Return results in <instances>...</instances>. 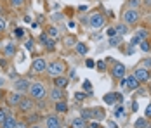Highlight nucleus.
Returning a JSON list of instances; mask_svg holds the SVG:
<instances>
[{"label":"nucleus","mask_w":151,"mask_h":128,"mask_svg":"<svg viewBox=\"0 0 151 128\" xmlns=\"http://www.w3.org/2000/svg\"><path fill=\"white\" fill-rule=\"evenodd\" d=\"M134 76L137 78V82H139V83H146V82H148V80L151 78L150 71H148L146 68H142V66H137V68H136V71H134Z\"/></svg>","instance_id":"0eeeda50"},{"label":"nucleus","mask_w":151,"mask_h":128,"mask_svg":"<svg viewBox=\"0 0 151 128\" xmlns=\"http://www.w3.org/2000/svg\"><path fill=\"white\" fill-rule=\"evenodd\" d=\"M146 128H151V125H148V127H146Z\"/></svg>","instance_id":"864d4df0"},{"label":"nucleus","mask_w":151,"mask_h":128,"mask_svg":"<svg viewBox=\"0 0 151 128\" xmlns=\"http://www.w3.org/2000/svg\"><path fill=\"white\" fill-rule=\"evenodd\" d=\"M111 76L116 78V80H122L123 76H127V69H125V66L120 64V62H116V64L111 68Z\"/></svg>","instance_id":"1a4fd4ad"},{"label":"nucleus","mask_w":151,"mask_h":128,"mask_svg":"<svg viewBox=\"0 0 151 128\" xmlns=\"http://www.w3.org/2000/svg\"><path fill=\"white\" fill-rule=\"evenodd\" d=\"M150 74H151V73H150Z\"/></svg>","instance_id":"13d9d810"},{"label":"nucleus","mask_w":151,"mask_h":128,"mask_svg":"<svg viewBox=\"0 0 151 128\" xmlns=\"http://www.w3.org/2000/svg\"><path fill=\"white\" fill-rule=\"evenodd\" d=\"M139 82H137V78L134 74H130V76H123L120 80V87L123 90H137L139 88Z\"/></svg>","instance_id":"7ed1b4c3"},{"label":"nucleus","mask_w":151,"mask_h":128,"mask_svg":"<svg viewBox=\"0 0 151 128\" xmlns=\"http://www.w3.org/2000/svg\"><path fill=\"white\" fill-rule=\"evenodd\" d=\"M137 109H139V104L134 100V102H132V111H137Z\"/></svg>","instance_id":"de8ad7c7"},{"label":"nucleus","mask_w":151,"mask_h":128,"mask_svg":"<svg viewBox=\"0 0 151 128\" xmlns=\"http://www.w3.org/2000/svg\"><path fill=\"white\" fill-rule=\"evenodd\" d=\"M47 62L44 57H37L33 62H31V71L33 73H44V71H47Z\"/></svg>","instance_id":"423d86ee"},{"label":"nucleus","mask_w":151,"mask_h":128,"mask_svg":"<svg viewBox=\"0 0 151 128\" xmlns=\"http://www.w3.org/2000/svg\"><path fill=\"white\" fill-rule=\"evenodd\" d=\"M30 97L33 100H42L47 97V88L44 83H40V82H33L30 85Z\"/></svg>","instance_id":"f257e3e1"},{"label":"nucleus","mask_w":151,"mask_h":128,"mask_svg":"<svg viewBox=\"0 0 151 128\" xmlns=\"http://www.w3.org/2000/svg\"><path fill=\"white\" fill-rule=\"evenodd\" d=\"M45 125L47 128H56V127H61V121H59V118L58 116H47V119H45Z\"/></svg>","instance_id":"dca6fc26"},{"label":"nucleus","mask_w":151,"mask_h":128,"mask_svg":"<svg viewBox=\"0 0 151 128\" xmlns=\"http://www.w3.org/2000/svg\"><path fill=\"white\" fill-rule=\"evenodd\" d=\"M56 128H61V127H56Z\"/></svg>","instance_id":"6e6d98bb"},{"label":"nucleus","mask_w":151,"mask_h":128,"mask_svg":"<svg viewBox=\"0 0 151 128\" xmlns=\"http://www.w3.org/2000/svg\"><path fill=\"white\" fill-rule=\"evenodd\" d=\"M83 90L87 92V94H92V85L89 80H83Z\"/></svg>","instance_id":"473e14b6"},{"label":"nucleus","mask_w":151,"mask_h":128,"mask_svg":"<svg viewBox=\"0 0 151 128\" xmlns=\"http://www.w3.org/2000/svg\"><path fill=\"white\" fill-rule=\"evenodd\" d=\"M30 85H31V82H28L26 78H17L14 82V90L16 92H28L30 90Z\"/></svg>","instance_id":"6e6552de"},{"label":"nucleus","mask_w":151,"mask_h":128,"mask_svg":"<svg viewBox=\"0 0 151 128\" xmlns=\"http://www.w3.org/2000/svg\"><path fill=\"white\" fill-rule=\"evenodd\" d=\"M103 99H104L106 104L113 106L115 102H122V100H123V97H122V94H115V92H111V94H106Z\"/></svg>","instance_id":"f8f14e48"},{"label":"nucleus","mask_w":151,"mask_h":128,"mask_svg":"<svg viewBox=\"0 0 151 128\" xmlns=\"http://www.w3.org/2000/svg\"><path fill=\"white\" fill-rule=\"evenodd\" d=\"M24 49H26V50H31V49H33V42H31V40H28V42L24 43Z\"/></svg>","instance_id":"c03bdc74"},{"label":"nucleus","mask_w":151,"mask_h":128,"mask_svg":"<svg viewBox=\"0 0 151 128\" xmlns=\"http://www.w3.org/2000/svg\"><path fill=\"white\" fill-rule=\"evenodd\" d=\"M80 118H83L85 121H87V119H92V109H89V107H87V109H82Z\"/></svg>","instance_id":"bb28decb"},{"label":"nucleus","mask_w":151,"mask_h":128,"mask_svg":"<svg viewBox=\"0 0 151 128\" xmlns=\"http://www.w3.org/2000/svg\"><path fill=\"white\" fill-rule=\"evenodd\" d=\"M64 45H66V47H75L76 45V38L75 36H68V38L64 40Z\"/></svg>","instance_id":"c85d7f7f"},{"label":"nucleus","mask_w":151,"mask_h":128,"mask_svg":"<svg viewBox=\"0 0 151 128\" xmlns=\"http://www.w3.org/2000/svg\"><path fill=\"white\" fill-rule=\"evenodd\" d=\"M4 52H5V56H7V57H12L16 54V45H14V43H7V45H5V49H4Z\"/></svg>","instance_id":"4be33fe9"},{"label":"nucleus","mask_w":151,"mask_h":128,"mask_svg":"<svg viewBox=\"0 0 151 128\" xmlns=\"http://www.w3.org/2000/svg\"><path fill=\"white\" fill-rule=\"evenodd\" d=\"M87 127V121L83 119V118H73L71 119V125H70V128H85Z\"/></svg>","instance_id":"a211bd4d"},{"label":"nucleus","mask_w":151,"mask_h":128,"mask_svg":"<svg viewBox=\"0 0 151 128\" xmlns=\"http://www.w3.org/2000/svg\"><path fill=\"white\" fill-rule=\"evenodd\" d=\"M52 19H54V21H63V14H59V12H54V14H52Z\"/></svg>","instance_id":"79ce46f5"},{"label":"nucleus","mask_w":151,"mask_h":128,"mask_svg":"<svg viewBox=\"0 0 151 128\" xmlns=\"http://www.w3.org/2000/svg\"><path fill=\"white\" fill-rule=\"evenodd\" d=\"M49 97H50V100H54V102H59V100H63V97H64V94H63V88L54 87V88L49 92Z\"/></svg>","instance_id":"ddd939ff"},{"label":"nucleus","mask_w":151,"mask_h":128,"mask_svg":"<svg viewBox=\"0 0 151 128\" xmlns=\"http://www.w3.org/2000/svg\"><path fill=\"white\" fill-rule=\"evenodd\" d=\"M141 7V0H129V9H139Z\"/></svg>","instance_id":"c756f323"},{"label":"nucleus","mask_w":151,"mask_h":128,"mask_svg":"<svg viewBox=\"0 0 151 128\" xmlns=\"http://www.w3.org/2000/svg\"><path fill=\"white\" fill-rule=\"evenodd\" d=\"M104 23H106V19H104V16L101 14V12H92L91 16H89V26H91L92 29H99V28H103L104 26Z\"/></svg>","instance_id":"f03ea898"},{"label":"nucleus","mask_w":151,"mask_h":128,"mask_svg":"<svg viewBox=\"0 0 151 128\" xmlns=\"http://www.w3.org/2000/svg\"><path fill=\"white\" fill-rule=\"evenodd\" d=\"M47 35H49L50 38H58V36H59V28H58V26H54V24H52V26H49V28H47Z\"/></svg>","instance_id":"412c9836"},{"label":"nucleus","mask_w":151,"mask_h":128,"mask_svg":"<svg viewBox=\"0 0 151 128\" xmlns=\"http://www.w3.org/2000/svg\"><path fill=\"white\" fill-rule=\"evenodd\" d=\"M44 47H45V49L49 50V52L56 50V38H49V40H47V43L44 45Z\"/></svg>","instance_id":"a878e982"},{"label":"nucleus","mask_w":151,"mask_h":128,"mask_svg":"<svg viewBox=\"0 0 151 128\" xmlns=\"http://www.w3.org/2000/svg\"><path fill=\"white\" fill-rule=\"evenodd\" d=\"M4 82H5V80H4V78H0V87L4 85Z\"/></svg>","instance_id":"3c124183"},{"label":"nucleus","mask_w":151,"mask_h":128,"mask_svg":"<svg viewBox=\"0 0 151 128\" xmlns=\"http://www.w3.org/2000/svg\"><path fill=\"white\" fill-rule=\"evenodd\" d=\"M85 64H87V68H94V66H96V62H94L92 59H87V61H85Z\"/></svg>","instance_id":"a18cd8bd"},{"label":"nucleus","mask_w":151,"mask_h":128,"mask_svg":"<svg viewBox=\"0 0 151 128\" xmlns=\"http://www.w3.org/2000/svg\"><path fill=\"white\" fill-rule=\"evenodd\" d=\"M17 107H19V111H21V113H30L31 109L35 107V104H33V99H31V97H23Z\"/></svg>","instance_id":"9d476101"},{"label":"nucleus","mask_w":151,"mask_h":128,"mask_svg":"<svg viewBox=\"0 0 151 128\" xmlns=\"http://www.w3.org/2000/svg\"><path fill=\"white\" fill-rule=\"evenodd\" d=\"M150 90H151V85H150Z\"/></svg>","instance_id":"5fc2aeb1"},{"label":"nucleus","mask_w":151,"mask_h":128,"mask_svg":"<svg viewBox=\"0 0 151 128\" xmlns=\"http://www.w3.org/2000/svg\"><path fill=\"white\" fill-rule=\"evenodd\" d=\"M115 116H116V118H125V113H123V107H122V106H116Z\"/></svg>","instance_id":"7c9ffc66"},{"label":"nucleus","mask_w":151,"mask_h":128,"mask_svg":"<svg viewBox=\"0 0 151 128\" xmlns=\"http://www.w3.org/2000/svg\"><path fill=\"white\" fill-rule=\"evenodd\" d=\"M106 35H108L109 38H111V36H116V29H115V28H109L108 31H106Z\"/></svg>","instance_id":"ea45409f"},{"label":"nucleus","mask_w":151,"mask_h":128,"mask_svg":"<svg viewBox=\"0 0 151 128\" xmlns=\"http://www.w3.org/2000/svg\"><path fill=\"white\" fill-rule=\"evenodd\" d=\"M9 4L12 7H21V5H24V0H9Z\"/></svg>","instance_id":"c9c22d12"},{"label":"nucleus","mask_w":151,"mask_h":128,"mask_svg":"<svg viewBox=\"0 0 151 128\" xmlns=\"http://www.w3.org/2000/svg\"><path fill=\"white\" fill-rule=\"evenodd\" d=\"M106 118V113L103 107H96V109H92V119H97V121H103Z\"/></svg>","instance_id":"f3484780"},{"label":"nucleus","mask_w":151,"mask_h":128,"mask_svg":"<svg viewBox=\"0 0 151 128\" xmlns=\"http://www.w3.org/2000/svg\"><path fill=\"white\" fill-rule=\"evenodd\" d=\"M5 28H7V21H5L4 17H0V33H2Z\"/></svg>","instance_id":"58836bf2"},{"label":"nucleus","mask_w":151,"mask_h":128,"mask_svg":"<svg viewBox=\"0 0 151 128\" xmlns=\"http://www.w3.org/2000/svg\"><path fill=\"white\" fill-rule=\"evenodd\" d=\"M56 111H58V113H66V111H68V106H66V102H63V100L56 102Z\"/></svg>","instance_id":"393cba45"},{"label":"nucleus","mask_w":151,"mask_h":128,"mask_svg":"<svg viewBox=\"0 0 151 128\" xmlns=\"http://www.w3.org/2000/svg\"><path fill=\"white\" fill-rule=\"evenodd\" d=\"M136 36H139L141 40H146V36H148V31H146V29H139V31L136 33Z\"/></svg>","instance_id":"f704fd0d"},{"label":"nucleus","mask_w":151,"mask_h":128,"mask_svg":"<svg viewBox=\"0 0 151 128\" xmlns=\"http://www.w3.org/2000/svg\"><path fill=\"white\" fill-rule=\"evenodd\" d=\"M70 85V78H66V76H56L54 78V87H58V88H66V87Z\"/></svg>","instance_id":"2eb2a0df"},{"label":"nucleus","mask_w":151,"mask_h":128,"mask_svg":"<svg viewBox=\"0 0 151 128\" xmlns=\"http://www.w3.org/2000/svg\"><path fill=\"white\" fill-rule=\"evenodd\" d=\"M16 123H17V119L14 118V114L9 113L7 116H5V119H4L0 125H2V128H16Z\"/></svg>","instance_id":"4468645a"},{"label":"nucleus","mask_w":151,"mask_h":128,"mask_svg":"<svg viewBox=\"0 0 151 128\" xmlns=\"http://www.w3.org/2000/svg\"><path fill=\"white\" fill-rule=\"evenodd\" d=\"M30 128H42L40 125H33V127H30Z\"/></svg>","instance_id":"603ef678"},{"label":"nucleus","mask_w":151,"mask_h":128,"mask_svg":"<svg viewBox=\"0 0 151 128\" xmlns=\"http://www.w3.org/2000/svg\"><path fill=\"white\" fill-rule=\"evenodd\" d=\"M139 49H141L142 52H150V50H151L150 40H141V42H139Z\"/></svg>","instance_id":"b1692460"},{"label":"nucleus","mask_w":151,"mask_h":128,"mask_svg":"<svg viewBox=\"0 0 151 128\" xmlns=\"http://www.w3.org/2000/svg\"><path fill=\"white\" fill-rule=\"evenodd\" d=\"M148 125H150V123H148V118H144V116H142V118H137V119H136L134 128H146Z\"/></svg>","instance_id":"aec40b11"},{"label":"nucleus","mask_w":151,"mask_h":128,"mask_svg":"<svg viewBox=\"0 0 151 128\" xmlns=\"http://www.w3.org/2000/svg\"><path fill=\"white\" fill-rule=\"evenodd\" d=\"M75 49H76V54H78V56H85V54L89 52V47H87L85 43H82V42H76Z\"/></svg>","instance_id":"6ab92c4d"},{"label":"nucleus","mask_w":151,"mask_h":128,"mask_svg":"<svg viewBox=\"0 0 151 128\" xmlns=\"http://www.w3.org/2000/svg\"><path fill=\"white\" fill-rule=\"evenodd\" d=\"M23 99V95H21V92H11L9 95H7V104L9 106H19V102Z\"/></svg>","instance_id":"9b49d317"},{"label":"nucleus","mask_w":151,"mask_h":128,"mask_svg":"<svg viewBox=\"0 0 151 128\" xmlns=\"http://www.w3.org/2000/svg\"><path fill=\"white\" fill-rule=\"evenodd\" d=\"M23 33H24V31H23L21 28H17V29H16V36H17V38H21V36H23Z\"/></svg>","instance_id":"49530a36"},{"label":"nucleus","mask_w":151,"mask_h":128,"mask_svg":"<svg viewBox=\"0 0 151 128\" xmlns=\"http://www.w3.org/2000/svg\"><path fill=\"white\" fill-rule=\"evenodd\" d=\"M139 17H141L139 9H127V11L123 12V23H125V24H134V23L139 21Z\"/></svg>","instance_id":"39448f33"},{"label":"nucleus","mask_w":151,"mask_h":128,"mask_svg":"<svg viewBox=\"0 0 151 128\" xmlns=\"http://www.w3.org/2000/svg\"><path fill=\"white\" fill-rule=\"evenodd\" d=\"M7 114H9V111H7L5 107H0V123L5 119V116H7Z\"/></svg>","instance_id":"4c0bfd02"},{"label":"nucleus","mask_w":151,"mask_h":128,"mask_svg":"<svg viewBox=\"0 0 151 128\" xmlns=\"http://www.w3.org/2000/svg\"><path fill=\"white\" fill-rule=\"evenodd\" d=\"M16 128H28V125H26V121H17Z\"/></svg>","instance_id":"37998d69"},{"label":"nucleus","mask_w":151,"mask_h":128,"mask_svg":"<svg viewBox=\"0 0 151 128\" xmlns=\"http://www.w3.org/2000/svg\"><path fill=\"white\" fill-rule=\"evenodd\" d=\"M96 68H97L99 71H106V61H97V62H96Z\"/></svg>","instance_id":"72a5a7b5"},{"label":"nucleus","mask_w":151,"mask_h":128,"mask_svg":"<svg viewBox=\"0 0 151 128\" xmlns=\"http://www.w3.org/2000/svg\"><path fill=\"white\" fill-rule=\"evenodd\" d=\"M108 128H118V127H116V123H109V127Z\"/></svg>","instance_id":"8fccbe9b"},{"label":"nucleus","mask_w":151,"mask_h":128,"mask_svg":"<svg viewBox=\"0 0 151 128\" xmlns=\"http://www.w3.org/2000/svg\"><path fill=\"white\" fill-rule=\"evenodd\" d=\"M63 73H64V64L61 61H54V62L47 64V74L49 76L56 78V76H61Z\"/></svg>","instance_id":"20e7f679"},{"label":"nucleus","mask_w":151,"mask_h":128,"mask_svg":"<svg viewBox=\"0 0 151 128\" xmlns=\"http://www.w3.org/2000/svg\"><path fill=\"white\" fill-rule=\"evenodd\" d=\"M115 29H116V35H120V36H123V35L129 33V28H127L125 23H122V24H118V26H115Z\"/></svg>","instance_id":"5701e85b"},{"label":"nucleus","mask_w":151,"mask_h":128,"mask_svg":"<svg viewBox=\"0 0 151 128\" xmlns=\"http://www.w3.org/2000/svg\"><path fill=\"white\" fill-rule=\"evenodd\" d=\"M75 99L78 100V102H82L83 99H87V92H76V94H75Z\"/></svg>","instance_id":"2f4dec72"},{"label":"nucleus","mask_w":151,"mask_h":128,"mask_svg":"<svg viewBox=\"0 0 151 128\" xmlns=\"http://www.w3.org/2000/svg\"><path fill=\"white\" fill-rule=\"evenodd\" d=\"M78 11H80V12H83V11H87V7H85V5H80V7H78Z\"/></svg>","instance_id":"09e8293b"},{"label":"nucleus","mask_w":151,"mask_h":128,"mask_svg":"<svg viewBox=\"0 0 151 128\" xmlns=\"http://www.w3.org/2000/svg\"><path fill=\"white\" fill-rule=\"evenodd\" d=\"M85 128H87V127H85ZM91 128H92V127H91Z\"/></svg>","instance_id":"4d7b16f0"},{"label":"nucleus","mask_w":151,"mask_h":128,"mask_svg":"<svg viewBox=\"0 0 151 128\" xmlns=\"http://www.w3.org/2000/svg\"><path fill=\"white\" fill-rule=\"evenodd\" d=\"M144 118H151V102L148 104V107H146V111H144Z\"/></svg>","instance_id":"a19ab883"},{"label":"nucleus","mask_w":151,"mask_h":128,"mask_svg":"<svg viewBox=\"0 0 151 128\" xmlns=\"http://www.w3.org/2000/svg\"><path fill=\"white\" fill-rule=\"evenodd\" d=\"M122 43V36L118 35V36H111L109 38V47H118Z\"/></svg>","instance_id":"cd10ccee"},{"label":"nucleus","mask_w":151,"mask_h":128,"mask_svg":"<svg viewBox=\"0 0 151 128\" xmlns=\"http://www.w3.org/2000/svg\"><path fill=\"white\" fill-rule=\"evenodd\" d=\"M49 38H50V36H49L47 33H42V35L38 36V40H40V43H42V45H45V43H47V40H49Z\"/></svg>","instance_id":"e433bc0d"}]
</instances>
